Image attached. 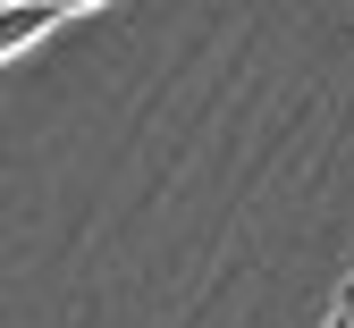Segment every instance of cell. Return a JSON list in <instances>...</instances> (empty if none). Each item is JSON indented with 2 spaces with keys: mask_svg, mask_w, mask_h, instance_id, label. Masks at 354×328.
Instances as JSON below:
<instances>
[{
  "mask_svg": "<svg viewBox=\"0 0 354 328\" xmlns=\"http://www.w3.org/2000/svg\"><path fill=\"white\" fill-rule=\"evenodd\" d=\"M51 26H59L51 0H0V59H26Z\"/></svg>",
  "mask_w": 354,
  "mask_h": 328,
  "instance_id": "1",
  "label": "cell"
},
{
  "mask_svg": "<svg viewBox=\"0 0 354 328\" xmlns=\"http://www.w3.org/2000/svg\"><path fill=\"white\" fill-rule=\"evenodd\" d=\"M329 328H354V278L337 287V303H329Z\"/></svg>",
  "mask_w": 354,
  "mask_h": 328,
  "instance_id": "2",
  "label": "cell"
},
{
  "mask_svg": "<svg viewBox=\"0 0 354 328\" xmlns=\"http://www.w3.org/2000/svg\"><path fill=\"white\" fill-rule=\"evenodd\" d=\"M51 9H59V17H76V9H102V0H51Z\"/></svg>",
  "mask_w": 354,
  "mask_h": 328,
  "instance_id": "3",
  "label": "cell"
}]
</instances>
